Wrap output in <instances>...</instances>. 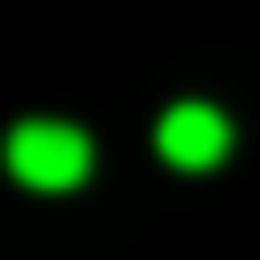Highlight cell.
<instances>
[{"label": "cell", "mask_w": 260, "mask_h": 260, "mask_svg": "<svg viewBox=\"0 0 260 260\" xmlns=\"http://www.w3.org/2000/svg\"><path fill=\"white\" fill-rule=\"evenodd\" d=\"M8 171L24 187H41V195H65V187L89 179V130H73V122H16L8 130Z\"/></svg>", "instance_id": "cell-1"}, {"label": "cell", "mask_w": 260, "mask_h": 260, "mask_svg": "<svg viewBox=\"0 0 260 260\" xmlns=\"http://www.w3.org/2000/svg\"><path fill=\"white\" fill-rule=\"evenodd\" d=\"M154 146H162V162H179V171H211V162L228 154V114L203 106V98H179V106L162 114Z\"/></svg>", "instance_id": "cell-2"}]
</instances>
